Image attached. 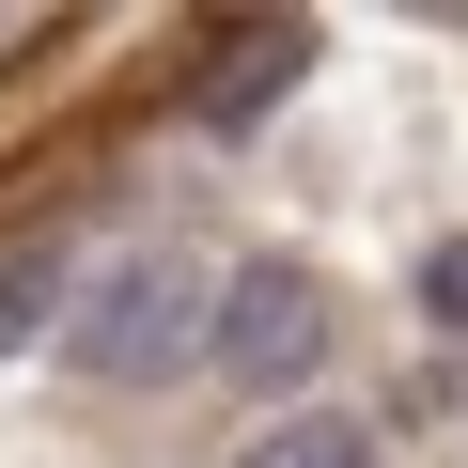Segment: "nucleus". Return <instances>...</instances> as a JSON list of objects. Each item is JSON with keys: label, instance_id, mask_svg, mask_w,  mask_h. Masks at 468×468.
Segmentation results:
<instances>
[{"label": "nucleus", "instance_id": "obj_1", "mask_svg": "<svg viewBox=\"0 0 468 468\" xmlns=\"http://www.w3.org/2000/svg\"><path fill=\"white\" fill-rule=\"evenodd\" d=\"M203 359H218L234 390H297V375H328V359H344V282L297 266V250H250L234 282H203Z\"/></svg>", "mask_w": 468, "mask_h": 468}, {"label": "nucleus", "instance_id": "obj_6", "mask_svg": "<svg viewBox=\"0 0 468 468\" xmlns=\"http://www.w3.org/2000/svg\"><path fill=\"white\" fill-rule=\"evenodd\" d=\"M421 313H437V328H468V234H437V250H421Z\"/></svg>", "mask_w": 468, "mask_h": 468}, {"label": "nucleus", "instance_id": "obj_4", "mask_svg": "<svg viewBox=\"0 0 468 468\" xmlns=\"http://www.w3.org/2000/svg\"><path fill=\"white\" fill-rule=\"evenodd\" d=\"M63 266H79L63 234H0V359H16V344L63 313Z\"/></svg>", "mask_w": 468, "mask_h": 468}, {"label": "nucleus", "instance_id": "obj_5", "mask_svg": "<svg viewBox=\"0 0 468 468\" xmlns=\"http://www.w3.org/2000/svg\"><path fill=\"white\" fill-rule=\"evenodd\" d=\"M234 468H375V421H344V406H297V421H266Z\"/></svg>", "mask_w": 468, "mask_h": 468}, {"label": "nucleus", "instance_id": "obj_2", "mask_svg": "<svg viewBox=\"0 0 468 468\" xmlns=\"http://www.w3.org/2000/svg\"><path fill=\"white\" fill-rule=\"evenodd\" d=\"M79 375H94V390H172V375H203V266H187V250H125V266L94 282V313H79Z\"/></svg>", "mask_w": 468, "mask_h": 468}, {"label": "nucleus", "instance_id": "obj_3", "mask_svg": "<svg viewBox=\"0 0 468 468\" xmlns=\"http://www.w3.org/2000/svg\"><path fill=\"white\" fill-rule=\"evenodd\" d=\"M297 63H313V32H297V16H266V32H218V63H203V94H187V110H203V125H250L266 94H297Z\"/></svg>", "mask_w": 468, "mask_h": 468}]
</instances>
